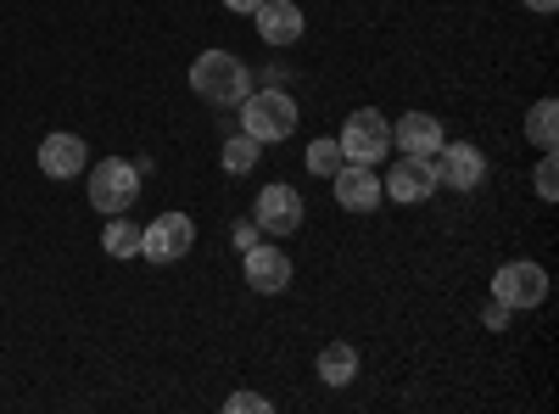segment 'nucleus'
Returning <instances> with one entry per match:
<instances>
[{
    "label": "nucleus",
    "instance_id": "1",
    "mask_svg": "<svg viewBox=\"0 0 559 414\" xmlns=\"http://www.w3.org/2000/svg\"><path fill=\"white\" fill-rule=\"evenodd\" d=\"M191 90L207 107H241L252 96V73H247L241 57H229V51H202L191 62Z\"/></svg>",
    "mask_w": 559,
    "mask_h": 414
},
{
    "label": "nucleus",
    "instance_id": "5",
    "mask_svg": "<svg viewBox=\"0 0 559 414\" xmlns=\"http://www.w3.org/2000/svg\"><path fill=\"white\" fill-rule=\"evenodd\" d=\"M302 191H292V186H263L258 191V208H252V224L263 229V236H274V241H286V236H297L302 229Z\"/></svg>",
    "mask_w": 559,
    "mask_h": 414
},
{
    "label": "nucleus",
    "instance_id": "11",
    "mask_svg": "<svg viewBox=\"0 0 559 414\" xmlns=\"http://www.w3.org/2000/svg\"><path fill=\"white\" fill-rule=\"evenodd\" d=\"M241 258H247V286L263 292V297L286 292V286H292V274H297L292 252H280V247H247Z\"/></svg>",
    "mask_w": 559,
    "mask_h": 414
},
{
    "label": "nucleus",
    "instance_id": "19",
    "mask_svg": "<svg viewBox=\"0 0 559 414\" xmlns=\"http://www.w3.org/2000/svg\"><path fill=\"white\" fill-rule=\"evenodd\" d=\"M342 163H347V157H342V146H336V141H308V168H313L319 179H331Z\"/></svg>",
    "mask_w": 559,
    "mask_h": 414
},
{
    "label": "nucleus",
    "instance_id": "6",
    "mask_svg": "<svg viewBox=\"0 0 559 414\" xmlns=\"http://www.w3.org/2000/svg\"><path fill=\"white\" fill-rule=\"evenodd\" d=\"M548 297V269L543 263H503L498 274H492V303H503V308H537Z\"/></svg>",
    "mask_w": 559,
    "mask_h": 414
},
{
    "label": "nucleus",
    "instance_id": "2",
    "mask_svg": "<svg viewBox=\"0 0 559 414\" xmlns=\"http://www.w3.org/2000/svg\"><path fill=\"white\" fill-rule=\"evenodd\" d=\"M241 129L258 146L286 141V134L297 129V102L286 96V90H252V96L241 102Z\"/></svg>",
    "mask_w": 559,
    "mask_h": 414
},
{
    "label": "nucleus",
    "instance_id": "3",
    "mask_svg": "<svg viewBox=\"0 0 559 414\" xmlns=\"http://www.w3.org/2000/svg\"><path fill=\"white\" fill-rule=\"evenodd\" d=\"M336 146H342L347 163H369V168H376V163L392 152V123H386L376 107H358V113H347Z\"/></svg>",
    "mask_w": 559,
    "mask_h": 414
},
{
    "label": "nucleus",
    "instance_id": "12",
    "mask_svg": "<svg viewBox=\"0 0 559 414\" xmlns=\"http://www.w3.org/2000/svg\"><path fill=\"white\" fill-rule=\"evenodd\" d=\"M392 141H397L403 157H437L442 141H448V129H442V118H431V113H403V118L392 123Z\"/></svg>",
    "mask_w": 559,
    "mask_h": 414
},
{
    "label": "nucleus",
    "instance_id": "20",
    "mask_svg": "<svg viewBox=\"0 0 559 414\" xmlns=\"http://www.w3.org/2000/svg\"><path fill=\"white\" fill-rule=\"evenodd\" d=\"M537 197H543V202H559V168H554V152H543V163H537Z\"/></svg>",
    "mask_w": 559,
    "mask_h": 414
},
{
    "label": "nucleus",
    "instance_id": "25",
    "mask_svg": "<svg viewBox=\"0 0 559 414\" xmlns=\"http://www.w3.org/2000/svg\"><path fill=\"white\" fill-rule=\"evenodd\" d=\"M526 7H532V12H543V17H548V12H559V0H526Z\"/></svg>",
    "mask_w": 559,
    "mask_h": 414
},
{
    "label": "nucleus",
    "instance_id": "24",
    "mask_svg": "<svg viewBox=\"0 0 559 414\" xmlns=\"http://www.w3.org/2000/svg\"><path fill=\"white\" fill-rule=\"evenodd\" d=\"M224 7H229V12H241V17H252V12L263 7V0H224Z\"/></svg>",
    "mask_w": 559,
    "mask_h": 414
},
{
    "label": "nucleus",
    "instance_id": "4",
    "mask_svg": "<svg viewBox=\"0 0 559 414\" xmlns=\"http://www.w3.org/2000/svg\"><path fill=\"white\" fill-rule=\"evenodd\" d=\"M140 197V168L123 157H102L90 163V202L102 213H129V202Z\"/></svg>",
    "mask_w": 559,
    "mask_h": 414
},
{
    "label": "nucleus",
    "instance_id": "10",
    "mask_svg": "<svg viewBox=\"0 0 559 414\" xmlns=\"http://www.w3.org/2000/svg\"><path fill=\"white\" fill-rule=\"evenodd\" d=\"M431 163H437V186H448V191H476L487 179V157L476 146H448L442 141V152Z\"/></svg>",
    "mask_w": 559,
    "mask_h": 414
},
{
    "label": "nucleus",
    "instance_id": "15",
    "mask_svg": "<svg viewBox=\"0 0 559 414\" xmlns=\"http://www.w3.org/2000/svg\"><path fill=\"white\" fill-rule=\"evenodd\" d=\"M319 381H324V387H353V381H358V347L324 342V347H319Z\"/></svg>",
    "mask_w": 559,
    "mask_h": 414
},
{
    "label": "nucleus",
    "instance_id": "9",
    "mask_svg": "<svg viewBox=\"0 0 559 414\" xmlns=\"http://www.w3.org/2000/svg\"><path fill=\"white\" fill-rule=\"evenodd\" d=\"M381 191H386L392 202H403V208L431 202V197H437V163H431V157H403V163H392V179H381Z\"/></svg>",
    "mask_w": 559,
    "mask_h": 414
},
{
    "label": "nucleus",
    "instance_id": "16",
    "mask_svg": "<svg viewBox=\"0 0 559 414\" xmlns=\"http://www.w3.org/2000/svg\"><path fill=\"white\" fill-rule=\"evenodd\" d=\"M526 134H532V146H537V152H554V141H559V102H554V96L532 107Z\"/></svg>",
    "mask_w": 559,
    "mask_h": 414
},
{
    "label": "nucleus",
    "instance_id": "14",
    "mask_svg": "<svg viewBox=\"0 0 559 414\" xmlns=\"http://www.w3.org/2000/svg\"><path fill=\"white\" fill-rule=\"evenodd\" d=\"M258 17V34H263V45H297L302 39V28H308V17H302V7H292V0H263V7L252 12Z\"/></svg>",
    "mask_w": 559,
    "mask_h": 414
},
{
    "label": "nucleus",
    "instance_id": "13",
    "mask_svg": "<svg viewBox=\"0 0 559 414\" xmlns=\"http://www.w3.org/2000/svg\"><path fill=\"white\" fill-rule=\"evenodd\" d=\"M90 168V146L79 134H45L39 141V174L45 179H79Z\"/></svg>",
    "mask_w": 559,
    "mask_h": 414
},
{
    "label": "nucleus",
    "instance_id": "17",
    "mask_svg": "<svg viewBox=\"0 0 559 414\" xmlns=\"http://www.w3.org/2000/svg\"><path fill=\"white\" fill-rule=\"evenodd\" d=\"M258 141H252V134L241 129V134H229V141H224V152H218V163H224V174H252L258 168Z\"/></svg>",
    "mask_w": 559,
    "mask_h": 414
},
{
    "label": "nucleus",
    "instance_id": "22",
    "mask_svg": "<svg viewBox=\"0 0 559 414\" xmlns=\"http://www.w3.org/2000/svg\"><path fill=\"white\" fill-rule=\"evenodd\" d=\"M236 247H241V252H247V247H258V224H252V218H241V224H236Z\"/></svg>",
    "mask_w": 559,
    "mask_h": 414
},
{
    "label": "nucleus",
    "instance_id": "21",
    "mask_svg": "<svg viewBox=\"0 0 559 414\" xmlns=\"http://www.w3.org/2000/svg\"><path fill=\"white\" fill-rule=\"evenodd\" d=\"M224 409H229V414H252V409H258V414H269V398H263V392H236Z\"/></svg>",
    "mask_w": 559,
    "mask_h": 414
},
{
    "label": "nucleus",
    "instance_id": "18",
    "mask_svg": "<svg viewBox=\"0 0 559 414\" xmlns=\"http://www.w3.org/2000/svg\"><path fill=\"white\" fill-rule=\"evenodd\" d=\"M102 247H107L112 258H134V252H140V229H134L123 213H112V224L102 229Z\"/></svg>",
    "mask_w": 559,
    "mask_h": 414
},
{
    "label": "nucleus",
    "instance_id": "23",
    "mask_svg": "<svg viewBox=\"0 0 559 414\" xmlns=\"http://www.w3.org/2000/svg\"><path fill=\"white\" fill-rule=\"evenodd\" d=\"M487 326H492V331H503V326H509V308H503V303H492V308H487Z\"/></svg>",
    "mask_w": 559,
    "mask_h": 414
},
{
    "label": "nucleus",
    "instance_id": "7",
    "mask_svg": "<svg viewBox=\"0 0 559 414\" xmlns=\"http://www.w3.org/2000/svg\"><path fill=\"white\" fill-rule=\"evenodd\" d=\"M191 247H197V224L185 213H163L157 224L140 229V258H152V263H179Z\"/></svg>",
    "mask_w": 559,
    "mask_h": 414
},
{
    "label": "nucleus",
    "instance_id": "8",
    "mask_svg": "<svg viewBox=\"0 0 559 414\" xmlns=\"http://www.w3.org/2000/svg\"><path fill=\"white\" fill-rule=\"evenodd\" d=\"M331 186H336V202H342L347 213H376V208L386 202L381 174L369 168V163H342V168L331 174Z\"/></svg>",
    "mask_w": 559,
    "mask_h": 414
}]
</instances>
